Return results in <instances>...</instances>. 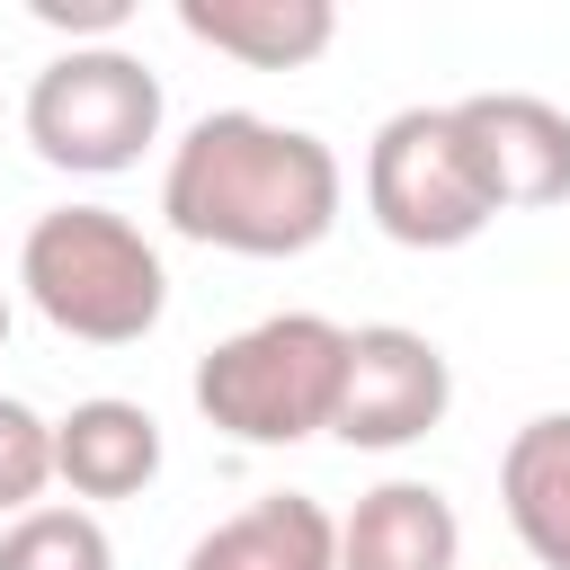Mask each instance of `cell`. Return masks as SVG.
<instances>
[{"label": "cell", "mask_w": 570, "mask_h": 570, "mask_svg": "<svg viewBox=\"0 0 570 570\" xmlns=\"http://www.w3.org/2000/svg\"><path fill=\"white\" fill-rule=\"evenodd\" d=\"M27 142L36 160L71 178H116L160 142V71L125 45H71L27 89Z\"/></svg>", "instance_id": "4"}, {"label": "cell", "mask_w": 570, "mask_h": 570, "mask_svg": "<svg viewBox=\"0 0 570 570\" xmlns=\"http://www.w3.org/2000/svg\"><path fill=\"white\" fill-rule=\"evenodd\" d=\"M454 401V365L428 330H401V321H374V330H347V365H338V410H330V436L338 445H365V454H392V445H419Z\"/></svg>", "instance_id": "6"}, {"label": "cell", "mask_w": 570, "mask_h": 570, "mask_svg": "<svg viewBox=\"0 0 570 570\" xmlns=\"http://www.w3.org/2000/svg\"><path fill=\"white\" fill-rule=\"evenodd\" d=\"M463 517L436 481H374L338 517V570H454Z\"/></svg>", "instance_id": "8"}, {"label": "cell", "mask_w": 570, "mask_h": 570, "mask_svg": "<svg viewBox=\"0 0 570 570\" xmlns=\"http://www.w3.org/2000/svg\"><path fill=\"white\" fill-rule=\"evenodd\" d=\"M365 214L401 249H463V240H481L499 223L490 196H481V169L463 151L454 107H401V116L374 125V142H365Z\"/></svg>", "instance_id": "5"}, {"label": "cell", "mask_w": 570, "mask_h": 570, "mask_svg": "<svg viewBox=\"0 0 570 570\" xmlns=\"http://www.w3.org/2000/svg\"><path fill=\"white\" fill-rule=\"evenodd\" d=\"M338 365H347L338 321L276 312V321H249L196 356V410L232 445H303V436H330Z\"/></svg>", "instance_id": "3"}, {"label": "cell", "mask_w": 570, "mask_h": 570, "mask_svg": "<svg viewBox=\"0 0 570 570\" xmlns=\"http://www.w3.org/2000/svg\"><path fill=\"white\" fill-rule=\"evenodd\" d=\"M178 570H338V517L303 490H276L223 517L214 534H196Z\"/></svg>", "instance_id": "11"}, {"label": "cell", "mask_w": 570, "mask_h": 570, "mask_svg": "<svg viewBox=\"0 0 570 570\" xmlns=\"http://www.w3.org/2000/svg\"><path fill=\"white\" fill-rule=\"evenodd\" d=\"M338 151L312 125H276L249 107H214L187 125V142L160 169V214L196 249L232 258H303L338 223Z\"/></svg>", "instance_id": "1"}, {"label": "cell", "mask_w": 570, "mask_h": 570, "mask_svg": "<svg viewBox=\"0 0 570 570\" xmlns=\"http://www.w3.org/2000/svg\"><path fill=\"white\" fill-rule=\"evenodd\" d=\"M160 472V419L142 401H71V419H53V481L71 499H134Z\"/></svg>", "instance_id": "9"}, {"label": "cell", "mask_w": 570, "mask_h": 570, "mask_svg": "<svg viewBox=\"0 0 570 570\" xmlns=\"http://www.w3.org/2000/svg\"><path fill=\"white\" fill-rule=\"evenodd\" d=\"M27 18L36 27H53V36H98V45H116V27L134 18V0H27Z\"/></svg>", "instance_id": "15"}, {"label": "cell", "mask_w": 570, "mask_h": 570, "mask_svg": "<svg viewBox=\"0 0 570 570\" xmlns=\"http://www.w3.org/2000/svg\"><path fill=\"white\" fill-rule=\"evenodd\" d=\"M463 125V151L481 169V196L490 214H534V205H561L570 196V116L534 89H481L454 107Z\"/></svg>", "instance_id": "7"}, {"label": "cell", "mask_w": 570, "mask_h": 570, "mask_svg": "<svg viewBox=\"0 0 570 570\" xmlns=\"http://www.w3.org/2000/svg\"><path fill=\"white\" fill-rule=\"evenodd\" d=\"M178 27L249 71H303L330 53L338 9L330 0H178Z\"/></svg>", "instance_id": "12"}, {"label": "cell", "mask_w": 570, "mask_h": 570, "mask_svg": "<svg viewBox=\"0 0 570 570\" xmlns=\"http://www.w3.org/2000/svg\"><path fill=\"white\" fill-rule=\"evenodd\" d=\"M18 285L62 338H89V347H134L169 312V267L116 205L36 214L18 240Z\"/></svg>", "instance_id": "2"}, {"label": "cell", "mask_w": 570, "mask_h": 570, "mask_svg": "<svg viewBox=\"0 0 570 570\" xmlns=\"http://www.w3.org/2000/svg\"><path fill=\"white\" fill-rule=\"evenodd\" d=\"M53 481V419H36L18 392H0V517H27Z\"/></svg>", "instance_id": "14"}, {"label": "cell", "mask_w": 570, "mask_h": 570, "mask_svg": "<svg viewBox=\"0 0 570 570\" xmlns=\"http://www.w3.org/2000/svg\"><path fill=\"white\" fill-rule=\"evenodd\" d=\"M0 570H116V543L89 508H27L0 534Z\"/></svg>", "instance_id": "13"}, {"label": "cell", "mask_w": 570, "mask_h": 570, "mask_svg": "<svg viewBox=\"0 0 570 570\" xmlns=\"http://www.w3.org/2000/svg\"><path fill=\"white\" fill-rule=\"evenodd\" d=\"M0 347H9V285H0Z\"/></svg>", "instance_id": "16"}, {"label": "cell", "mask_w": 570, "mask_h": 570, "mask_svg": "<svg viewBox=\"0 0 570 570\" xmlns=\"http://www.w3.org/2000/svg\"><path fill=\"white\" fill-rule=\"evenodd\" d=\"M499 508L534 570H570V410H543L499 454Z\"/></svg>", "instance_id": "10"}]
</instances>
